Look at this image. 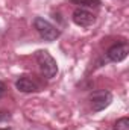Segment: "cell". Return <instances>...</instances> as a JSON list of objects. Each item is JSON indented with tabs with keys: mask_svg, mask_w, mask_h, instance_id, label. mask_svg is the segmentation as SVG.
I'll return each mask as SVG.
<instances>
[{
	"mask_svg": "<svg viewBox=\"0 0 129 130\" xmlns=\"http://www.w3.org/2000/svg\"><path fill=\"white\" fill-rule=\"evenodd\" d=\"M35 58H36L38 67H40V70H41V73H43L44 77L53 79V77L58 74V64H56V61L53 59V56H52L47 50H40V52H36Z\"/></svg>",
	"mask_w": 129,
	"mask_h": 130,
	"instance_id": "cell-1",
	"label": "cell"
},
{
	"mask_svg": "<svg viewBox=\"0 0 129 130\" xmlns=\"http://www.w3.org/2000/svg\"><path fill=\"white\" fill-rule=\"evenodd\" d=\"M33 27L44 41H55L61 35V30L56 26H53L50 21L44 20L43 17H36L33 20Z\"/></svg>",
	"mask_w": 129,
	"mask_h": 130,
	"instance_id": "cell-2",
	"label": "cell"
},
{
	"mask_svg": "<svg viewBox=\"0 0 129 130\" xmlns=\"http://www.w3.org/2000/svg\"><path fill=\"white\" fill-rule=\"evenodd\" d=\"M70 3L78 5L79 8H99L102 5L100 0H70Z\"/></svg>",
	"mask_w": 129,
	"mask_h": 130,
	"instance_id": "cell-7",
	"label": "cell"
},
{
	"mask_svg": "<svg viewBox=\"0 0 129 130\" xmlns=\"http://www.w3.org/2000/svg\"><path fill=\"white\" fill-rule=\"evenodd\" d=\"M71 20L74 24L81 26V27H90L91 24H94L96 21V17L94 14H91L88 9H84V8H76L71 14Z\"/></svg>",
	"mask_w": 129,
	"mask_h": 130,
	"instance_id": "cell-4",
	"label": "cell"
},
{
	"mask_svg": "<svg viewBox=\"0 0 129 130\" xmlns=\"http://www.w3.org/2000/svg\"><path fill=\"white\" fill-rule=\"evenodd\" d=\"M114 130H129V118L128 117H123V118L117 120L115 124H114Z\"/></svg>",
	"mask_w": 129,
	"mask_h": 130,
	"instance_id": "cell-8",
	"label": "cell"
},
{
	"mask_svg": "<svg viewBox=\"0 0 129 130\" xmlns=\"http://www.w3.org/2000/svg\"><path fill=\"white\" fill-rule=\"evenodd\" d=\"M112 101V94L106 89H99V91H93L90 95V104L93 112H100L103 109H106Z\"/></svg>",
	"mask_w": 129,
	"mask_h": 130,
	"instance_id": "cell-3",
	"label": "cell"
},
{
	"mask_svg": "<svg viewBox=\"0 0 129 130\" xmlns=\"http://www.w3.org/2000/svg\"><path fill=\"white\" fill-rule=\"evenodd\" d=\"M128 53H129L128 42H117V44L111 45L106 50V58L111 62H122L128 58Z\"/></svg>",
	"mask_w": 129,
	"mask_h": 130,
	"instance_id": "cell-5",
	"label": "cell"
},
{
	"mask_svg": "<svg viewBox=\"0 0 129 130\" xmlns=\"http://www.w3.org/2000/svg\"><path fill=\"white\" fill-rule=\"evenodd\" d=\"M5 91H6V85H5V83H3V82L0 80V97H2L3 94H5Z\"/></svg>",
	"mask_w": 129,
	"mask_h": 130,
	"instance_id": "cell-10",
	"label": "cell"
},
{
	"mask_svg": "<svg viewBox=\"0 0 129 130\" xmlns=\"http://www.w3.org/2000/svg\"><path fill=\"white\" fill-rule=\"evenodd\" d=\"M15 88L20 91V92H24V94H29V92H36L38 91V85L31 80L29 77H20V79H17V82H15Z\"/></svg>",
	"mask_w": 129,
	"mask_h": 130,
	"instance_id": "cell-6",
	"label": "cell"
},
{
	"mask_svg": "<svg viewBox=\"0 0 129 130\" xmlns=\"http://www.w3.org/2000/svg\"><path fill=\"white\" fill-rule=\"evenodd\" d=\"M0 130H12V129H8V127H5V129H0Z\"/></svg>",
	"mask_w": 129,
	"mask_h": 130,
	"instance_id": "cell-11",
	"label": "cell"
},
{
	"mask_svg": "<svg viewBox=\"0 0 129 130\" xmlns=\"http://www.w3.org/2000/svg\"><path fill=\"white\" fill-rule=\"evenodd\" d=\"M8 120H11V113L9 112H0V123L8 121Z\"/></svg>",
	"mask_w": 129,
	"mask_h": 130,
	"instance_id": "cell-9",
	"label": "cell"
}]
</instances>
